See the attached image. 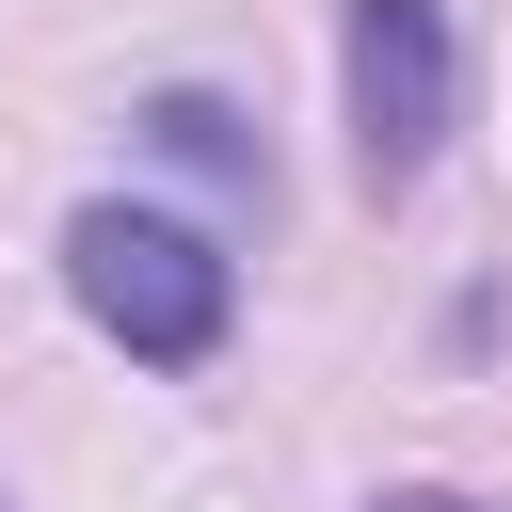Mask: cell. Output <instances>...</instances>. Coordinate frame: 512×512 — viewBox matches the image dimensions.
I'll list each match as a JSON object with an SVG mask.
<instances>
[{
	"label": "cell",
	"mask_w": 512,
	"mask_h": 512,
	"mask_svg": "<svg viewBox=\"0 0 512 512\" xmlns=\"http://www.w3.org/2000/svg\"><path fill=\"white\" fill-rule=\"evenodd\" d=\"M64 288L128 368H208L224 320H240V256L208 224H176V208H128V192L64 208Z\"/></svg>",
	"instance_id": "1"
},
{
	"label": "cell",
	"mask_w": 512,
	"mask_h": 512,
	"mask_svg": "<svg viewBox=\"0 0 512 512\" xmlns=\"http://www.w3.org/2000/svg\"><path fill=\"white\" fill-rule=\"evenodd\" d=\"M336 80H352V176L400 208V192L448 160V128H464V48H448V0H352Z\"/></svg>",
	"instance_id": "2"
},
{
	"label": "cell",
	"mask_w": 512,
	"mask_h": 512,
	"mask_svg": "<svg viewBox=\"0 0 512 512\" xmlns=\"http://www.w3.org/2000/svg\"><path fill=\"white\" fill-rule=\"evenodd\" d=\"M144 144H160L176 176H224V192H256V176H272V160H256V128H240L224 96H192V80H176V96H144Z\"/></svg>",
	"instance_id": "3"
},
{
	"label": "cell",
	"mask_w": 512,
	"mask_h": 512,
	"mask_svg": "<svg viewBox=\"0 0 512 512\" xmlns=\"http://www.w3.org/2000/svg\"><path fill=\"white\" fill-rule=\"evenodd\" d=\"M368 512H496V496H448V480H384Z\"/></svg>",
	"instance_id": "4"
}]
</instances>
